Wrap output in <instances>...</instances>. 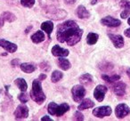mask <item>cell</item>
<instances>
[{
  "instance_id": "19",
  "label": "cell",
  "mask_w": 130,
  "mask_h": 121,
  "mask_svg": "<svg viewBox=\"0 0 130 121\" xmlns=\"http://www.w3.org/2000/svg\"><path fill=\"white\" fill-rule=\"evenodd\" d=\"M41 29H42V30L46 32L48 37H50L51 33H52L53 29H54V24H53L52 22L47 21V22H45L41 24Z\"/></svg>"
},
{
  "instance_id": "30",
  "label": "cell",
  "mask_w": 130,
  "mask_h": 121,
  "mask_svg": "<svg viewBox=\"0 0 130 121\" xmlns=\"http://www.w3.org/2000/svg\"><path fill=\"white\" fill-rule=\"evenodd\" d=\"M73 119H75V120H83L84 116L82 115L79 111H77L76 113L74 114V117H73Z\"/></svg>"
},
{
  "instance_id": "22",
  "label": "cell",
  "mask_w": 130,
  "mask_h": 121,
  "mask_svg": "<svg viewBox=\"0 0 130 121\" xmlns=\"http://www.w3.org/2000/svg\"><path fill=\"white\" fill-rule=\"evenodd\" d=\"M15 85L19 87V89H20L22 92H25L28 89V85H27V83H26L25 79H23V78H17V79L15 80Z\"/></svg>"
},
{
  "instance_id": "8",
  "label": "cell",
  "mask_w": 130,
  "mask_h": 121,
  "mask_svg": "<svg viewBox=\"0 0 130 121\" xmlns=\"http://www.w3.org/2000/svg\"><path fill=\"white\" fill-rule=\"evenodd\" d=\"M101 23L104 26H107V27H119L121 24V22L118 19H115L111 16H107L105 18L102 19L101 20Z\"/></svg>"
},
{
  "instance_id": "27",
  "label": "cell",
  "mask_w": 130,
  "mask_h": 121,
  "mask_svg": "<svg viewBox=\"0 0 130 121\" xmlns=\"http://www.w3.org/2000/svg\"><path fill=\"white\" fill-rule=\"evenodd\" d=\"M56 107H57V104H56L55 102H50L48 104V107H47V109H48V112L49 114H51V115H55V111H56Z\"/></svg>"
},
{
  "instance_id": "16",
  "label": "cell",
  "mask_w": 130,
  "mask_h": 121,
  "mask_svg": "<svg viewBox=\"0 0 130 121\" xmlns=\"http://www.w3.org/2000/svg\"><path fill=\"white\" fill-rule=\"evenodd\" d=\"M69 110H70V106L67 103H62V104L59 105V106L57 105L55 115L57 116V117H61V116H62L64 113H66Z\"/></svg>"
},
{
  "instance_id": "29",
  "label": "cell",
  "mask_w": 130,
  "mask_h": 121,
  "mask_svg": "<svg viewBox=\"0 0 130 121\" xmlns=\"http://www.w3.org/2000/svg\"><path fill=\"white\" fill-rule=\"evenodd\" d=\"M18 99L21 101V102L22 103H25L28 101V100H29V96H28V94H26L25 93H22V94H20L18 95Z\"/></svg>"
},
{
  "instance_id": "12",
  "label": "cell",
  "mask_w": 130,
  "mask_h": 121,
  "mask_svg": "<svg viewBox=\"0 0 130 121\" xmlns=\"http://www.w3.org/2000/svg\"><path fill=\"white\" fill-rule=\"evenodd\" d=\"M0 46L6 49L9 53H14L17 50V45L9 41H6L5 39H0Z\"/></svg>"
},
{
  "instance_id": "34",
  "label": "cell",
  "mask_w": 130,
  "mask_h": 121,
  "mask_svg": "<svg viewBox=\"0 0 130 121\" xmlns=\"http://www.w3.org/2000/svg\"><path fill=\"white\" fill-rule=\"evenodd\" d=\"M45 78H46V76H45V74H42V75H40L39 78H39V80H44Z\"/></svg>"
},
{
  "instance_id": "6",
  "label": "cell",
  "mask_w": 130,
  "mask_h": 121,
  "mask_svg": "<svg viewBox=\"0 0 130 121\" xmlns=\"http://www.w3.org/2000/svg\"><path fill=\"white\" fill-rule=\"evenodd\" d=\"M28 115H29V109L24 104L19 105L14 111V117L16 119L26 118L28 117Z\"/></svg>"
},
{
  "instance_id": "14",
  "label": "cell",
  "mask_w": 130,
  "mask_h": 121,
  "mask_svg": "<svg viewBox=\"0 0 130 121\" xmlns=\"http://www.w3.org/2000/svg\"><path fill=\"white\" fill-rule=\"evenodd\" d=\"M52 54L54 56H61V57H65L69 55V50L64 48H61L59 45H54L52 48Z\"/></svg>"
},
{
  "instance_id": "35",
  "label": "cell",
  "mask_w": 130,
  "mask_h": 121,
  "mask_svg": "<svg viewBox=\"0 0 130 121\" xmlns=\"http://www.w3.org/2000/svg\"><path fill=\"white\" fill-rule=\"evenodd\" d=\"M18 62H19V60L18 59H15V60H13V62H12V64H13V66H15L17 63H18Z\"/></svg>"
},
{
  "instance_id": "21",
  "label": "cell",
  "mask_w": 130,
  "mask_h": 121,
  "mask_svg": "<svg viewBox=\"0 0 130 121\" xmlns=\"http://www.w3.org/2000/svg\"><path fill=\"white\" fill-rule=\"evenodd\" d=\"M79 81H80V83L83 84V85H88L93 83V77L91 76L90 74H88V73H86V74L82 75V76L80 77Z\"/></svg>"
},
{
  "instance_id": "28",
  "label": "cell",
  "mask_w": 130,
  "mask_h": 121,
  "mask_svg": "<svg viewBox=\"0 0 130 121\" xmlns=\"http://www.w3.org/2000/svg\"><path fill=\"white\" fill-rule=\"evenodd\" d=\"M21 3L25 7H32L35 4V0H21Z\"/></svg>"
},
{
  "instance_id": "17",
  "label": "cell",
  "mask_w": 130,
  "mask_h": 121,
  "mask_svg": "<svg viewBox=\"0 0 130 121\" xmlns=\"http://www.w3.org/2000/svg\"><path fill=\"white\" fill-rule=\"evenodd\" d=\"M94 106V102L93 101H91L90 99H85L78 107V110H87V109L93 108Z\"/></svg>"
},
{
  "instance_id": "4",
  "label": "cell",
  "mask_w": 130,
  "mask_h": 121,
  "mask_svg": "<svg viewBox=\"0 0 130 121\" xmlns=\"http://www.w3.org/2000/svg\"><path fill=\"white\" fill-rule=\"evenodd\" d=\"M111 112V108L109 106H101L93 110V114H94V117H101V118L106 117V116H110Z\"/></svg>"
},
{
  "instance_id": "7",
  "label": "cell",
  "mask_w": 130,
  "mask_h": 121,
  "mask_svg": "<svg viewBox=\"0 0 130 121\" xmlns=\"http://www.w3.org/2000/svg\"><path fill=\"white\" fill-rule=\"evenodd\" d=\"M107 91H108V89H107V87H105V85H97L96 88L94 89V98H95L98 101H103Z\"/></svg>"
},
{
  "instance_id": "9",
  "label": "cell",
  "mask_w": 130,
  "mask_h": 121,
  "mask_svg": "<svg viewBox=\"0 0 130 121\" xmlns=\"http://www.w3.org/2000/svg\"><path fill=\"white\" fill-rule=\"evenodd\" d=\"M119 6L122 8L120 17L122 19L127 18L130 14V1H128V0H120Z\"/></svg>"
},
{
  "instance_id": "18",
  "label": "cell",
  "mask_w": 130,
  "mask_h": 121,
  "mask_svg": "<svg viewBox=\"0 0 130 121\" xmlns=\"http://www.w3.org/2000/svg\"><path fill=\"white\" fill-rule=\"evenodd\" d=\"M57 64L61 70H63V71H68V70L71 68V62H70L67 59H64V58H60V59H58Z\"/></svg>"
},
{
  "instance_id": "3",
  "label": "cell",
  "mask_w": 130,
  "mask_h": 121,
  "mask_svg": "<svg viewBox=\"0 0 130 121\" xmlns=\"http://www.w3.org/2000/svg\"><path fill=\"white\" fill-rule=\"evenodd\" d=\"M71 94H72L73 100L75 101H77V102H78L84 98V96L86 94V90L82 85H74L73 88L71 89Z\"/></svg>"
},
{
  "instance_id": "1",
  "label": "cell",
  "mask_w": 130,
  "mask_h": 121,
  "mask_svg": "<svg viewBox=\"0 0 130 121\" xmlns=\"http://www.w3.org/2000/svg\"><path fill=\"white\" fill-rule=\"evenodd\" d=\"M83 30L79 29L74 21H67L57 27L56 37L59 42H67L68 45L72 46L80 41Z\"/></svg>"
},
{
  "instance_id": "23",
  "label": "cell",
  "mask_w": 130,
  "mask_h": 121,
  "mask_svg": "<svg viewBox=\"0 0 130 121\" xmlns=\"http://www.w3.org/2000/svg\"><path fill=\"white\" fill-rule=\"evenodd\" d=\"M21 69L25 73H32L36 71V67L30 63H22L21 64Z\"/></svg>"
},
{
  "instance_id": "32",
  "label": "cell",
  "mask_w": 130,
  "mask_h": 121,
  "mask_svg": "<svg viewBox=\"0 0 130 121\" xmlns=\"http://www.w3.org/2000/svg\"><path fill=\"white\" fill-rule=\"evenodd\" d=\"M124 34L126 37H127V38H130V28L127 29H126V30L124 31Z\"/></svg>"
},
{
  "instance_id": "25",
  "label": "cell",
  "mask_w": 130,
  "mask_h": 121,
  "mask_svg": "<svg viewBox=\"0 0 130 121\" xmlns=\"http://www.w3.org/2000/svg\"><path fill=\"white\" fill-rule=\"evenodd\" d=\"M102 78L105 81L109 82V83H113V82H116L118 80L120 79V76L119 75H112V76H109V75H103L102 76Z\"/></svg>"
},
{
  "instance_id": "26",
  "label": "cell",
  "mask_w": 130,
  "mask_h": 121,
  "mask_svg": "<svg viewBox=\"0 0 130 121\" xmlns=\"http://www.w3.org/2000/svg\"><path fill=\"white\" fill-rule=\"evenodd\" d=\"M62 77H63V74L61 71H55L53 72L52 77H51V80H52V82H54V83H56V82L60 81V80L62 78Z\"/></svg>"
},
{
  "instance_id": "15",
  "label": "cell",
  "mask_w": 130,
  "mask_h": 121,
  "mask_svg": "<svg viewBox=\"0 0 130 121\" xmlns=\"http://www.w3.org/2000/svg\"><path fill=\"white\" fill-rule=\"evenodd\" d=\"M76 14L78 15V17L79 19H87L90 17L89 12L87 11V10L86 9L85 6H79L78 8H77Z\"/></svg>"
},
{
  "instance_id": "2",
  "label": "cell",
  "mask_w": 130,
  "mask_h": 121,
  "mask_svg": "<svg viewBox=\"0 0 130 121\" xmlns=\"http://www.w3.org/2000/svg\"><path fill=\"white\" fill-rule=\"evenodd\" d=\"M30 96L33 101L38 102V104L43 103L45 100V95L42 91L41 83L39 80H34L32 83V90L30 92Z\"/></svg>"
},
{
  "instance_id": "33",
  "label": "cell",
  "mask_w": 130,
  "mask_h": 121,
  "mask_svg": "<svg viewBox=\"0 0 130 121\" xmlns=\"http://www.w3.org/2000/svg\"><path fill=\"white\" fill-rule=\"evenodd\" d=\"M41 120H52V118H50L48 116H45L44 117H42Z\"/></svg>"
},
{
  "instance_id": "5",
  "label": "cell",
  "mask_w": 130,
  "mask_h": 121,
  "mask_svg": "<svg viewBox=\"0 0 130 121\" xmlns=\"http://www.w3.org/2000/svg\"><path fill=\"white\" fill-rule=\"evenodd\" d=\"M129 113H130V109L126 104L121 103V104H119L116 107L115 114L117 116V117H119V118H123L126 116H127Z\"/></svg>"
},
{
  "instance_id": "11",
  "label": "cell",
  "mask_w": 130,
  "mask_h": 121,
  "mask_svg": "<svg viewBox=\"0 0 130 121\" xmlns=\"http://www.w3.org/2000/svg\"><path fill=\"white\" fill-rule=\"evenodd\" d=\"M126 84L119 81L113 85V92H114V94H117V95L123 96L126 94Z\"/></svg>"
},
{
  "instance_id": "10",
  "label": "cell",
  "mask_w": 130,
  "mask_h": 121,
  "mask_svg": "<svg viewBox=\"0 0 130 121\" xmlns=\"http://www.w3.org/2000/svg\"><path fill=\"white\" fill-rule=\"evenodd\" d=\"M109 38L113 43L114 46L116 48H121L124 46V38L120 35H115V34H109Z\"/></svg>"
},
{
  "instance_id": "37",
  "label": "cell",
  "mask_w": 130,
  "mask_h": 121,
  "mask_svg": "<svg viewBox=\"0 0 130 121\" xmlns=\"http://www.w3.org/2000/svg\"><path fill=\"white\" fill-rule=\"evenodd\" d=\"M127 22H128V24H129V25H130V18L127 20Z\"/></svg>"
},
{
  "instance_id": "24",
  "label": "cell",
  "mask_w": 130,
  "mask_h": 121,
  "mask_svg": "<svg viewBox=\"0 0 130 121\" xmlns=\"http://www.w3.org/2000/svg\"><path fill=\"white\" fill-rule=\"evenodd\" d=\"M98 38H99L98 34H96V33H89L87 37V42L88 45H94L98 41Z\"/></svg>"
},
{
  "instance_id": "20",
  "label": "cell",
  "mask_w": 130,
  "mask_h": 121,
  "mask_svg": "<svg viewBox=\"0 0 130 121\" xmlns=\"http://www.w3.org/2000/svg\"><path fill=\"white\" fill-rule=\"evenodd\" d=\"M44 39H45V35L40 30L37 31V32L35 33V34H33L32 37H31L32 42H34V43H36V44L41 43L42 41H44Z\"/></svg>"
},
{
  "instance_id": "31",
  "label": "cell",
  "mask_w": 130,
  "mask_h": 121,
  "mask_svg": "<svg viewBox=\"0 0 130 121\" xmlns=\"http://www.w3.org/2000/svg\"><path fill=\"white\" fill-rule=\"evenodd\" d=\"M100 69L103 70V71H110V70L112 69V65L110 63H108V62H106V65H103V67H100Z\"/></svg>"
},
{
  "instance_id": "13",
  "label": "cell",
  "mask_w": 130,
  "mask_h": 121,
  "mask_svg": "<svg viewBox=\"0 0 130 121\" xmlns=\"http://www.w3.org/2000/svg\"><path fill=\"white\" fill-rule=\"evenodd\" d=\"M16 17L14 14H13L12 13L9 12H5L2 13V15L0 16V28L4 25L5 22H13V21H15Z\"/></svg>"
},
{
  "instance_id": "36",
  "label": "cell",
  "mask_w": 130,
  "mask_h": 121,
  "mask_svg": "<svg viewBox=\"0 0 130 121\" xmlns=\"http://www.w3.org/2000/svg\"><path fill=\"white\" fill-rule=\"evenodd\" d=\"M97 1H98V0H91V4H92V5L96 4V3H97Z\"/></svg>"
}]
</instances>
